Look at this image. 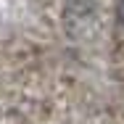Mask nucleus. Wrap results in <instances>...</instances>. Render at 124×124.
Returning a JSON list of instances; mask_svg holds the SVG:
<instances>
[{"label": "nucleus", "mask_w": 124, "mask_h": 124, "mask_svg": "<svg viewBox=\"0 0 124 124\" xmlns=\"http://www.w3.org/2000/svg\"><path fill=\"white\" fill-rule=\"evenodd\" d=\"M116 19H119V24L124 26V0H119V3H116Z\"/></svg>", "instance_id": "nucleus-1"}]
</instances>
